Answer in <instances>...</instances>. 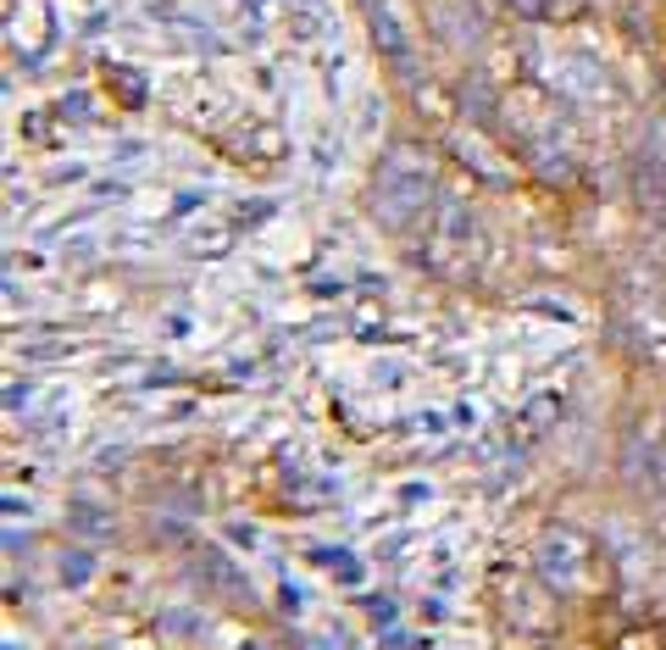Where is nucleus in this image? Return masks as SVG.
<instances>
[{
	"instance_id": "obj_1",
	"label": "nucleus",
	"mask_w": 666,
	"mask_h": 650,
	"mask_svg": "<svg viewBox=\"0 0 666 650\" xmlns=\"http://www.w3.org/2000/svg\"><path fill=\"white\" fill-rule=\"evenodd\" d=\"M583 567H589V556H583V545L572 539V534H544L539 539V572H544V584H555V589H577L583 584Z\"/></svg>"
},
{
	"instance_id": "obj_2",
	"label": "nucleus",
	"mask_w": 666,
	"mask_h": 650,
	"mask_svg": "<svg viewBox=\"0 0 666 650\" xmlns=\"http://www.w3.org/2000/svg\"><path fill=\"white\" fill-rule=\"evenodd\" d=\"M373 45H378L395 68H412V40H406V29H400V18H395L389 7H373Z\"/></svg>"
},
{
	"instance_id": "obj_3",
	"label": "nucleus",
	"mask_w": 666,
	"mask_h": 650,
	"mask_svg": "<svg viewBox=\"0 0 666 650\" xmlns=\"http://www.w3.org/2000/svg\"><path fill=\"white\" fill-rule=\"evenodd\" d=\"M195 567H200V578H206L217 595H228V600H239V595H244V578L228 567V556H222V550H200V556H195Z\"/></svg>"
},
{
	"instance_id": "obj_4",
	"label": "nucleus",
	"mask_w": 666,
	"mask_h": 650,
	"mask_svg": "<svg viewBox=\"0 0 666 650\" xmlns=\"http://www.w3.org/2000/svg\"><path fill=\"white\" fill-rule=\"evenodd\" d=\"M67 534H79V539H112V512H101L95 501H73L67 506Z\"/></svg>"
},
{
	"instance_id": "obj_5",
	"label": "nucleus",
	"mask_w": 666,
	"mask_h": 650,
	"mask_svg": "<svg viewBox=\"0 0 666 650\" xmlns=\"http://www.w3.org/2000/svg\"><path fill=\"white\" fill-rule=\"evenodd\" d=\"M633 189H638V200L666 206V178H660V167H655L649 156H638V162H633Z\"/></svg>"
},
{
	"instance_id": "obj_6",
	"label": "nucleus",
	"mask_w": 666,
	"mask_h": 650,
	"mask_svg": "<svg viewBox=\"0 0 666 650\" xmlns=\"http://www.w3.org/2000/svg\"><path fill=\"white\" fill-rule=\"evenodd\" d=\"M62 578H67V584H84V578H90V556H62Z\"/></svg>"
},
{
	"instance_id": "obj_7",
	"label": "nucleus",
	"mask_w": 666,
	"mask_h": 650,
	"mask_svg": "<svg viewBox=\"0 0 666 650\" xmlns=\"http://www.w3.org/2000/svg\"><path fill=\"white\" fill-rule=\"evenodd\" d=\"M511 7H517L522 18H533V23H539V18H550V12H555V0H511Z\"/></svg>"
}]
</instances>
